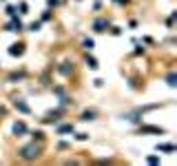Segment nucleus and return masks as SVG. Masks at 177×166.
Here are the masks:
<instances>
[{
    "label": "nucleus",
    "instance_id": "12",
    "mask_svg": "<svg viewBox=\"0 0 177 166\" xmlns=\"http://www.w3.org/2000/svg\"><path fill=\"white\" fill-rule=\"evenodd\" d=\"M9 31H22V25H20L18 20H16V22H11V25H9Z\"/></svg>",
    "mask_w": 177,
    "mask_h": 166
},
{
    "label": "nucleus",
    "instance_id": "2",
    "mask_svg": "<svg viewBox=\"0 0 177 166\" xmlns=\"http://www.w3.org/2000/svg\"><path fill=\"white\" fill-rule=\"evenodd\" d=\"M93 29L98 31V33H102V31H106L108 29V20H104V18H98L93 22Z\"/></svg>",
    "mask_w": 177,
    "mask_h": 166
},
{
    "label": "nucleus",
    "instance_id": "9",
    "mask_svg": "<svg viewBox=\"0 0 177 166\" xmlns=\"http://www.w3.org/2000/svg\"><path fill=\"white\" fill-rule=\"evenodd\" d=\"M58 133H73V124H62L58 129Z\"/></svg>",
    "mask_w": 177,
    "mask_h": 166
},
{
    "label": "nucleus",
    "instance_id": "16",
    "mask_svg": "<svg viewBox=\"0 0 177 166\" xmlns=\"http://www.w3.org/2000/svg\"><path fill=\"white\" fill-rule=\"evenodd\" d=\"M33 140H44V133H42V131H33Z\"/></svg>",
    "mask_w": 177,
    "mask_h": 166
},
{
    "label": "nucleus",
    "instance_id": "3",
    "mask_svg": "<svg viewBox=\"0 0 177 166\" xmlns=\"http://www.w3.org/2000/svg\"><path fill=\"white\" fill-rule=\"evenodd\" d=\"M13 133H16V135L27 133V124H25V122H16V124H13Z\"/></svg>",
    "mask_w": 177,
    "mask_h": 166
},
{
    "label": "nucleus",
    "instance_id": "5",
    "mask_svg": "<svg viewBox=\"0 0 177 166\" xmlns=\"http://www.w3.org/2000/svg\"><path fill=\"white\" fill-rule=\"evenodd\" d=\"M9 53L11 55H22V53H25V47H22V44H13V47L9 49Z\"/></svg>",
    "mask_w": 177,
    "mask_h": 166
},
{
    "label": "nucleus",
    "instance_id": "18",
    "mask_svg": "<svg viewBox=\"0 0 177 166\" xmlns=\"http://www.w3.org/2000/svg\"><path fill=\"white\" fill-rule=\"evenodd\" d=\"M157 162H159V159H157L155 155H151V157H148V164H157Z\"/></svg>",
    "mask_w": 177,
    "mask_h": 166
},
{
    "label": "nucleus",
    "instance_id": "19",
    "mask_svg": "<svg viewBox=\"0 0 177 166\" xmlns=\"http://www.w3.org/2000/svg\"><path fill=\"white\" fill-rule=\"evenodd\" d=\"M27 9H29V7H27V2H20V11H22V13H27Z\"/></svg>",
    "mask_w": 177,
    "mask_h": 166
},
{
    "label": "nucleus",
    "instance_id": "17",
    "mask_svg": "<svg viewBox=\"0 0 177 166\" xmlns=\"http://www.w3.org/2000/svg\"><path fill=\"white\" fill-rule=\"evenodd\" d=\"M29 29H31V31H38V29H40V22H33V25L29 27Z\"/></svg>",
    "mask_w": 177,
    "mask_h": 166
},
{
    "label": "nucleus",
    "instance_id": "7",
    "mask_svg": "<svg viewBox=\"0 0 177 166\" xmlns=\"http://www.w3.org/2000/svg\"><path fill=\"white\" fill-rule=\"evenodd\" d=\"M142 133H164V129H157V126H142Z\"/></svg>",
    "mask_w": 177,
    "mask_h": 166
},
{
    "label": "nucleus",
    "instance_id": "14",
    "mask_svg": "<svg viewBox=\"0 0 177 166\" xmlns=\"http://www.w3.org/2000/svg\"><path fill=\"white\" fill-rule=\"evenodd\" d=\"M93 47H95V42H93V40H91V38H84V49H89V51H91Z\"/></svg>",
    "mask_w": 177,
    "mask_h": 166
},
{
    "label": "nucleus",
    "instance_id": "20",
    "mask_svg": "<svg viewBox=\"0 0 177 166\" xmlns=\"http://www.w3.org/2000/svg\"><path fill=\"white\" fill-rule=\"evenodd\" d=\"M87 137H89L87 133H78V140H80V142H84V140H87Z\"/></svg>",
    "mask_w": 177,
    "mask_h": 166
},
{
    "label": "nucleus",
    "instance_id": "1",
    "mask_svg": "<svg viewBox=\"0 0 177 166\" xmlns=\"http://www.w3.org/2000/svg\"><path fill=\"white\" fill-rule=\"evenodd\" d=\"M20 155L25 157V159H36V157L40 155V146H36V144L22 146V148H20Z\"/></svg>",
    "mask_w": 177,
    "mask_h": 166
},
{
    "label": "nucleus",
    "instance_id": "6",
    "mask_svg": "<svg viewBox=\"0 0 177 166\" xmlns=\"http://www.w3.org/2000/svg\"><path fill=\"white\" fill-rule=\"evenodd\" d=\"M157 151H164V153H173V151H175V144H157Z\"/></svg>",
    "mask_w": 177,
    "mask_h": 166
},
{
    "label": "nucleus",
    "instance_id": "13",
    "mask_svg": "<svg viewBox=\"0 0 177 166\" xmlns=\"http://www.w3.org/2000/svg\"><path fill=\"white\" fill-rule=\"evenodd\" d=\"M87 64H89V69H98V60H95V58H89V55H87Z\"/></svg>",
    "mask_w": 177,
    "mask_h": 166
},
{
    "label": "nucleus",
    "instance_id": "11",
    "mask_svg": "<svg viewBox=\"0 0 177 166\" xmlns=\"http://www.w3.org/2000/svg\"><path fill=\"white\" fill-rule=\"evenodd\" d=\"M82 120H84V122H89V120H95V111H84V113H82Z\"/></svg>",
    "mask_w": 177,
    "mask_h": 166
},
{
    "label": "nucleus",
    "instance_id": "4",
    "mask_svg": "<svg viewBox=\"0 0 177 166\" xmlns=\"http://www.w3.org/2000/svg\"><path fill=\"white\" fill-rule=\"evenodd\" d=\"M60 115V111H51V113H47V117H44V122H47V124H51V122H58V117Z\"/></svg>",
    "mask_w": 177,
    "mask_h": 166
},
{
    "label": "nucleus",
    "instance_id": "15",
    "mask_svg": "<svg viewBox=\"0 0 177 166\" xmlns=\"http://www.w3.org/2000/svg\"><path fill=\"white\" fill-rule=\"evenodd\" d=\"M71 71H73V67H66V62H64V67H60V73H64V76H69Z\"/></svg>",
    "mask_w": 177,
    "mask_h": 166
},
{
    "label": "nucleus",
    "instance_id": "8",
    "mask_svg": "<svg viewBox=\"0 0 177 166\" xmlns=\"http://www.w3.org/2000/svg\"><path fill=\"white\" fill-rule=\"evenodd\" d=\"M16 108H18V111H22V113H29L31 108L25 104V102H20V100H16Z\"/></svg>",
    "mask_w": 177,
    "mask_h": 166
},
{
    "label": "nucleus",
    "instance_id": "10",
    "mask_svg": "<svg viewBox=\"0 0 177 166\" xmlns=\"http://www.w3.org/2000/svg\"><path fill=\"white\" fill-rule=\"evenodd\" d=\"M166 82H168V87L175 89V87H177V76H175V73H170V76L166 78Z\"/></svg>",
    "mask_w": 177,
    "mask_h": 166
}]
</instances>
